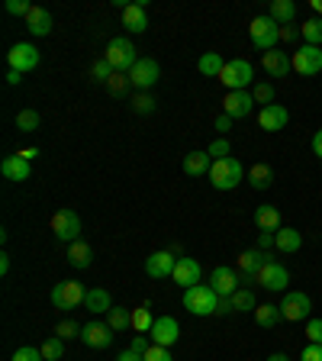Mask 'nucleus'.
I'll use <instances>...</instances> for the list:
<instances>
[{
  "instance_id": "nucleus-27",
  "label": "nucleus",
  "mask_w": 322,
  "mask_h": 361,
  "mask_svg": "<svg viewBox=\"0 0 322 361\" xmlns=\"http://www.w3.org/2000/svg\"><path fill=\"white\" fill-rule=\"evenodd\" d=\"M90 262H94V248H90V242H84V239H78V242H71L68 245V264L71 268H90Z\"/></svg>"
},
{
  "instance_id": "nucleus-4",
  "label": "nucleus",
  "mask_w": 322,
  "mask_h": 361,
  "mask_svg": "<svg viewBox=\"0 0 322 361\" xmlns=\"http://www.w3.org/2000/svg\"><path fill=\"white\" fill-rule=\"evenodd\" d=\"M248 36H252V45L258 52H271L280 42V26L271 16H255L252 26H248Z\"/></svg>"
},
{
  "instance_id": "nucleus-37",
  "label": "nucleus",
  "mask_w": 322,
  "mask_h": 361,
  "mask_svg": "<svg viewBox=\"0 0 322 361\" xmlns=\"http://www.w3.org/2000/svg\"><path fill=\"white\" fill-rule=\"evenodd\" d=\"M106 94L110 97H129V90H132V81H129V75H123V71H116V75L110 78V81L104 84Z\"/></svg>"
},
{
  "instance_id": "nucleus-3",
  "label": "nucleus",
  "mask_w": 322,
  "mask_h": 361,
  "mask_svg": "<svg viewBox=\"0 0 322 361\" xmlns=\"http://www.w3.org/2000/svg\"><path fill=\"white\" fill-rule=\"evenodd\" d=\"M104 59L113 65V71H123V75H129V71L135 68V61H139V55H135L132 39L116 36V39H110V45H106V55H104Z\"/></svg>"
},
{
  "instance_id": "nucleus-51",
  "label": "nucleus",
  "mask_w": 322,
  "mask_h": 361,
  "mask_svg": "<svg viewBox=\"0 0 322 361\" xmlns=\"http://www.w3.org/2000/svg\"><path fill=\"white\" fill-rule=\"evenodd\" d=\"M129 348H132V352H139V355H145L151 348V342L145 336H132V342H129Z\"/></svg>"
},
{
  "instance_id": "nucleus-16",
  "label": "nucleus",
  "mask_w": 322,
  "mask_h": 361,
  "mask_svg": "<svg viewBox=\"0 0 322 361\" xmlns=\"http://www.w3.org/2000/svg\"><path fill=\"white\" fill-rule=\"evenodd\" d=\"M123 26H126L129 32H145L149 30V4H145V0H132V4H126V10H123Z\"/></svg>"
},
{
  "instance_id": "nucleus-28",
  "label": "nucleus",
  "mask_w": 322,
  "mask_h": 361,
  "mask_svg": "<svg viewBox=\"0 0 322 361\" xmlns=\"http://www.w3.org/2000/svg\"><path fill=\"white\" fill-rule=\"evenodd\" d=\"M255 226L261 229V233H278V229H280V210L274 207V203L258 207V210H255Z\"/></svg>"
},
{
  "instance_id": "nucleus-10",
  "label": "nucleus",
  "mask_w": 322,
  "mask_h": 361,
  "mask_svg": "<svg viewBox=\"0 0 322 361\" xmlns=\"http://www.w3.org/2000/svg\"><path fill=\"white\" fill-rule=\"evenodd\" d=\"M290 61H293V71H297V75H303V78L319 75L322 71V49L319 45H303V49H297V52L290 55Z\"/></svg>"
},
{
  "instance_id": "nucleus-53",
  "label": "nucleus",
  "mask_w": 322,
  "mask_h": 361,
  "mask_svg": "<svg viewBox=\"0 0 322 361\" xmlns=\"http://www.w3.org/2000/svg\"><path fill=\"white\" fill-rule=\"evenodd\" d=\"M213 126H216L219 129V133H229V129H233V116H229V113H219V116H216V123H213Z\"/></svg>"
},
{
  "instance_id": "nucleus-13",
  "label": "nucleus",
  "mask_w": 322,
  "mask_h": 361,
  "mask_svg": "<svg viewBox=\"0 0 322 361\" xmlns=\"http://www.w3.org/2000/svg\"><path fill=\"white\" fill-rule=\"evenodd\" d=\"M7 61L13 71H32V68H39V49L32 42H16L13 49L7 52Z\"/></svg>"
},
{
  "instance_id": "nucleus-45",
  "label": "nucleus",
  "mask_w": 322,
  "mask_h": 361,
  "mask_svg": "<svg viewBox=\"0 0 322 361\" xmlns=\"http://www.w3.org/2000/svg\"><path fill=\"white\" fill-rule=\"evenodd\" d=\"M206 152L213 155V161H219V158H229V155H233V145H229V139H225V135H219V139Z\"/></svg>"
},
{
  "instance_id": "nucleus-35",
  "label": "nucleus",
  "mask_w": 322,
  "mask_h": 361,
  "mask_svg": "<svg viewBox=\"0 0 322 361\" xmlns=\"http://www.w3.org/2000/svg\"><path fill=\"white\" fill-rule=\"evenodd\" d=\"M106 323H110L113 332H123V329H132V310H123V307H113L106 313Z\"/></svg>"
},
{
  "instance_id": "nucleus-38",
  "label": "nucleus",
  "mask_w": 322,
  "mask_h": 361,
  "mask_svg": "<svg viewBox=\"0 0 322 361\" xmlns=\"http://www.w3.org/2000/svg\"><path fill=\"white\" fill-rule=\"evenodd\" d=\"M42 126V116H39V110H20L16 113V129H20V133H36V129Z\"/></svg>"
},
{
  "instance_id": "nucleus-58",
  "label": "nucleus",
  "mask_w": 322,
  "mask_h": 361,
  "mask_svg": "<svg viewBox=\"0 0 322 361\" xmlns=\"http://www.w3.org/2000/svg\"><path fill=\"white\" fill-rule=\"evenodd\" d=\"M116 361H142V355H139V352H132V348H126V352H123Z\"/></svg>"
},
{
  "instance_id": "nucleus-48",
  "label": "nucleus",
  "mask_w": 322,
  "mask_h": 361,
  "mask_svg": "<svg viewBox=\"0 0 322 361\" xmlns=\"http://www.w3.org/2000/svg\"><path fill=\"white\" fill-rule=\"evenodd\" d=\"M142 361H174L171 358V348H161V345H151L149 352L142 355Z\"/></svg>"
},
{
  "instance_id": "nucleus-47",
  "label": "nucleus",
  "mask_w": 322,
  "mask_h": 361,
  "mask_svg": "<svg viewBox=\"0 0 322 361\" xmlns=\"http://www.w3.org/2000/svg\"><path fill=\"white\" fill-rule=\"evenodd\" d=\"M30 10H32L30 0H7V13L10 16H23V20H26V16H30Z\"/></svg>"
},
{
  "instance_id": "nucleus-5",
  "label": "nucleus",
  "mask_w": 322,
  "mask_h": 361,
  "mask_svg": "<svg viewBox=\"0 0 322 361\" xmlns=\"http://www.w3.org/2000/svg\"><path fill=\"white\" fill-rule=\"evenodd\" d=\"M52 235L58 242H65V245H71V242L81 239V216H78L75 210H55L52 216Z\"/></svg>"
},
{
  "instance_id": "nucleus-36",
  "label": "nucleus",
  "mask_w": 322,
  "mask_h": 361,
  "mask_svg": "<svg viewBox=\"0 0 322 361\" xmlns=\"http://www.w3.org/2000/svg\"><path fill=\"white\" fill-rule=\"evenodd\" d=\"M155 326V316H151V303H142V307L132 310V329L135 332H151Z\"/></svg>"
},
{
  "instance_id": "nucleus-41",
  "label": "nucleus",
  "mask_w": 322,
  "mask_h": 361,
  "mask_svg": "<svg viewBox=\"0 0 322 361\" xmlns=\"http://www.w3.org/2000/svg\"><path fill=\"white\" fill-rule=\"evenodd\" d=\"M61 355H65V338H58V336L45 338V342H42V358L45 361H58Z\"/></svg>"
},
{
  "instance_id": "nucleus-8",
  "label": "nucleus",
  "mask_w": 322,
  "mask_h": 361,
  "mask_svg": "<svg viewBox=\"0 0 322 361\" xmlns=\"http://www.w3.org/2000/svg\"><path fill=\"white\" fill-rule=\"evenodd\" d=\"M255 284H261L264 290H271V293L287 290V284H290V271H287L284 264H278L274 258H271V262L255 274Z\"/></svg>"
},
{
  "instance_id": "nucleus-26",
  "label": "nucleus",
  "mask_w": 322,
  "mask_h": 361,
  "mask_svg": "<svg viewBox=\"0 0 322 361\" xmlns=\"http://www.w3.org/2000/svg\"><path fill=\"white\" fill-rule=\"evenodd\" d=\"M274 245H278V252H287V255H297L303 248V235L297 233V229H290V226H280L278 233H274Z\"/></svg>"
},
{
  "instance_id": "nucleus-6",
  "label": "nucleus",
  "mask_w": 322,
  "mask_h": 361,
  "mask_svg": "<svg viewBox=\"0 0 322 361\" xmlns=\"http://www.w3.org/2000/svg\"><path fill=\"white\" fill-rule=\"evenodd\" d=\"M252 78H255V71H252V65L245 59L225 61V68L219 71V81L225 84V90H245L252 84Z\"/></svg>"
},
{
  "instance_id": "nucleus-29",
  "label": "nucleus",
  "mask_w": 322,
  "mask_h": 361,
  "mask_svg": "<svg viewBox=\"0 0 322 361\" xmlns=\"http://www.w3.org/2000/svg\"><path fill=\"white\" fill-rule=\"evenodd\" d=\"M84 307H87L94 316H104V313L113 310V300H110V293H106L104 287H90L87 297H84Z\"/></svg>"
},
{
  "instance_id": "nucleus-17",
  "label": "nucleus",
  "mask_w": 322,
  "mask_h": 361,
  "mask_svg": "<svg viewBox=\"0 0 322 361\" xmlns=\"http://www.w3.org/2000/svg\"><path fill=\"white\" fill-rule=\"evenodd\" d=\"M252 104H255L252 90H229L225 100H223V113H229L233 120H242V116L252 113Z\"/></svg>"
},
{
  "instance_id": "nucleus-32",
  "label": "nucleus",
  "mask_w": 322,
  "mask_h": 361,
  "mask_svg": "<svg viewBox=\"0 0 322 361\" xmlns=\"http://www.w3.org/2000/svg\"><path fill=\"white\" fill-rule=\"evenodd\" d=\"M284 319V313H280V307H274V303H258L255 310V323L261 326V329H274V326Z\"/></svg>"
},
{
  "instance_id": "nucleus-42",
  "label": "nucleus",
  "mask_w": 322,
  "mask_h": 361,
  "mask_svg": "<svg viewBox=\"0 0 322 361\" xmlns=\"http://www.w3.org/2000/svg\"><path fill=\"white\" fill-rule=\"evenodd\" d=\"M155 97H151L149 90H139V94H135L132 97V110L135 113H142V116H149V113H155Z\"/></svg>"
},
{
  "instance_id": "nucleus-44",
  "label": "nucleus",
  "mask_w": 322,
  "mask_h": 361,
  "mask_svg": "<svg viewBox=\"0 0 322 361\" xmlns=\"http://www.w3.org/2000/svg\"><path fill=\"white\" fill-rule=\"evenodd\" d=\"M81 332H84V326H78L75 319H61V323L55 326V336L65 338V342L68 338H81Z\"/></svg>"
},
{
  "instance_id": "nucleus-9",
  "label": "nucleus",
  "mask_w": 322,
  "mask_h": 361,
  "mask_svg": "<svg viewBox=\"0 0 322 361\" xmlns=\"http://www.w3.org/2000/svg\"><path fill=\"white\" fill-rule=\"evenodd\" d=\"M280 313H284V319H290V323H300V319H306V316L313 313V300H309L303 290H287L284 300H280Z\"/></svg>"
},
{
  "instance_id": "nucleus-25",
  "label": "nucleus",
  "mask_w": 322,
  "mask_h": 361,
  "mask_svg": "<svg viewBox=\"0 0 322 361\" xmlns=\"http://www.w3.org/2000/svg\"><path fill=\"white\" fill-rule=\"evenodd\" d=\"M26 30H30L32 36H49V32H52V13L45 7H32L30 16H26Z\"/></svg>"
},
{
  "instance_id": "nucleus-11",
  "label": "nucleus",
  "mask_w": 322,
  "mask_h": 361,
  "mask_svg": "<svg viewBox=\"0 0 322 361\" xmlns=\"http://www.w3.org/2000/svg\"><path fill=\"white\" fill-rule=\"evenodd\" d=\"M158 78H161V68H158L155 59H139L135 68L129 71V81H132V87H139V90H151L158 84Z\"/></svg>"
},
{
  "instance_id": "nucleus-33",
  "label": "nucleus",
  "mask_w": 322,
  "mask_h": 361,
  "mask_svg": "<svg viewBox=\"0 0 322 361\" xmlns=\"http://www.w3.org/2000/svg\"><path fill=\"white\" fill-rule=\"evenodd\" d=\"M248 180H252V188L255 190H268L271 184H274V168L264 165V161H258V165H252V171H248Z\"/></svg>"
},
{
  "instance_id": "nucleus-40",
  "label": "nucleus",
  "mask_w": 322,
  "mask_h": 361,
  "mask_svg": "<svg viewBox=\"0 0 322 361\" xmlns=\"http://www.w3.org/2000/svg\"><path fill=\"white\" fill-rule=\"evenodd\" d=\"M113 75H116V71H113V65L106 59H97L94 65H90V81L94 84H106Z\"/></svg>"
},
{
  "instance_id": "nucleus-59",
  "label": "nucleus",
  "mask_w": 322,
  "mask_h": 361,
  "mask_svg": "<svg viewBox=\"0 0 322 361\" xmlns=\"http://www.w3.org/2000/svg\"><path fill=\"white\" fill-rule=\"evenodd\" d=\"M0 274H4V278H7V274H10V255H7V252L0 255Z\"/></svg>"
},
{
  "instance_id": "nucleus-15",
  "label": "nucleus",
  "mask_w": 322,
  "mask_h": 361,
  "mask_svg": "<svg viewBox=\"0 0 322 361\" xmlns=\"http://www.w3.org/2000/svg\"><path fill=\"white\" fill-rule=\"evenodd\" d=\"M174 264H178V262H174L171 248H165V252H151V255L145 258V274H149V278H155V281L171 278Z\"/></svg>"
},
{
  "instance_id": "nucleus-39",
  "label": "nucleus",
  "mask_w": 322,
  "mask_h": 361,
  "mask_svg": "<svg viewBox=\"0 0 322 361\" xmlns=\"http://www.w3.org/2000/svg\"><path fill=\"white\" fill-rule=\"evenodd\" d=\"M300 36L306 45H322V20H306L300 26Z\"/></svg>"
},
{
  "instance_id": "nucleus-31",
  "label": "nucleus",
  "mask_w": 322,
  "mask_h": 361,
  "mask_svg": "<svg viewBox=\"0 0 322 361\" xmlns=\"http://www.w3.org/2000/svg\"><path fill=\"white\" fill-rule=\"evenodd\" d=\"M229 300H233V313H255L258 310V300H255V290H252V287H239Z\"/></svg>"
},
{
  "instance_id": "nucleus-23",
  "label": "nucleus",
  "mask_w": 322,
  "mask_h": 361,
  "mask_svg": "<svg viewBox=\"0 0 322 361\" xmlns=\"http://www.w3.org/2000/svg\"><path fill=\"white\" fill-rule=\"evenodd\" d=\"M210 168H213L210 152H187V155H184V174H190V178L210 174Z\"/></svg>"
},
{
  "instance_id": "nucleus-61",
  "label": "nucleus",
  "mask_w": 322,
  "mask_h": 361,
  "mask_svg": "<svg viewBox=\"0 0 322 361\" xmlns=\"http://www.w3.org/2000/svg\"><path fill=\"white\" fill-rule=\"evenodd\" d=\"M268 361H290V358H287V355L284 352H274V355H271V358Z\"/></svg>"
},
{
  "instance_id": "nucleus-1",
  "label": "nucleus",
  "mask_w": 322,
  "mask_h": 361,
  "mask_svg": "<svg viewBox=\"0 0 322 361\" xmlns=\"http://www.w3.org/2000/svg\"><path fill=\"white\" fill-rule=\"evenodd\" d=\"M245 180V168H242L239 158H219V161H213L210 168V184L216 190H235Z\"/></svg>"
},
{
  "instance_id": "nucleus-24",
  "label": "nucleus",
  "mask_w": 322,
  "mask_h": 361,
  "mask_svg": "<svg viewBox=\"0 0 322 361\" xmlns=\"http://www.w3.org/2000/svg\"><path fill=\"white\" fill-rule=\"evenodd\" d=\"M261 65H264V71H268L271 78H284L287 71L293 68V61H290V55L287 52H274V49H271V52H264Z\"/></svg>"
},
{
  "instance_id": "nucleus-56",
  "label": "nucleus",
  "mask_w": 322,
  "mask_h": 361,
  "mask_svg": "<svg viewBox=\"0 0 322 361\" xmlns=\"http://www.w3.org/2000/svg\"><path fill=\"white\" fill-rule=\"evenodd\" d=\"M313 152L319 155V161H322V129H316L313 133Z\"/></svg>"
},
{
  "instance_id": "nucleus-62",
  "label": "nucleus",
  "mask_w": 322,
  "mask_h": 361,
  "mask_svg": "<svg viewBox=\"0 0 322 361\" xmlns=\"http://www.w3.org/2000/svg\"><path fill=\"white\" fill-rule=\"evenodd\" d=\"M313 7H316V10H319V13H322V0H313Z\"/></svg>"
},
{
  "instance_id": "nucleus-50",
  "label": "nucleus",
  "mask_w": 322,
  "mask_h": 361,
  "mask_svg": "<svg viewBox=\"0 0 322 361\" xmlns=\"http://www.w3.org/2000/svg\"><path fill=\"white\" fill-rule=\"evenodd\" d=\"M300 361H322V345H313V342H309V345L303 348Z\"/></svg>"
},
{
  "instance_id": "nucleus-30",
  "label": "nucleus",
  "mask_w": 322,
  "mask_h": 361,
  "mask_svg": "<svg viewBox=\"0 0 322 361\" xmlns=\"http://www.w3.org/2000/svg\"><path fill=\"white\" fill-rule=\"evenodd\" d=\"M268 16L278 23V26H293V20H297V4H293V0H274Z\"/></svg>"
},
{
  "instance_id": "nucleus-12",
  "label": "nucleus",
  "mask_w": 322,
  "mask_h": 361,
  "mask_svg": "<svg viewBox=\"0 0 322 361\" xmlns=\"http://www.w3.org/2000/svg\"><path fill=\"white\" fill-rule=\"evenodd\" d=\"M149 338H151V345L171 348L174 342L180 338V326H178V319H174V316H158L155 326H151V332H149Z\"/></svg>"
},
{
  "instance_id": "nucleus-52",
  "label": "nucleus",
  "mask_w": 322,
  "mask_h": 361,
  "mask_svg": "<svg viewBox=\"0 0 322 361\" xmlns=\"http://www.w3.org/2000/svg\"><path fill=\"white\" fill-rule=\"evenodd\" d=\"M300 39V26H280V42H297Z\"/></svg>"
},
{
  "instance_id": "nucleus-60",
  "label": "nucleus",
  "mask_w": 322,
  "mask_h": 361,
  "mask_svg": "<svg viewBox=\"0 0 322 361\" xmlns=\"http://www.w3.org/2000/svg\"><path fill=\"white\" fill-rule=\"evenodd\" d=\"M23 81V71H13V68H10L7 71V84H20Z\"/></svg>"
},
{
  "instance_id": "nucleus-21",
  "label": "nucleus",
  "mask_w": 322,
  "mask_h": 361,
  "mask_svg": "<svg viewBox=\"0 0 322 361\" xmlns=\"http://www.w3.org/2000/svg\"><path fill=\"white\" fill-rule=\"evenodd\" d=\"M0 174H4L7 180H30L32 165L26 161V158H20V155H7L4 161H0Z\"/></svg>"
},
{
  "instance_id": "nucleus-20",
  "label": "nucleus",
  "mask_w": 322,
  "mask_h": 361,
  "mask_svg": "<svg viewBox=\"0 0 322 361\" xmlns=\"http://www.w3.org/2000/svg\"><path fill=\"white\" fill-rule=\"evenodd\" d=\"M200 264L194 262V258H178V264H174V284L178 287H184V290H190V287H197L200 284Z\"/></svg>"
},
{
  "instance_id": "nucleus-57",
  "label": "nucleus",
  "mask_w": 322,
  "mask_h": 361,
  "mask_svg": "<svg viewBox=\"0 0 322 361\" xmlns=\"http://www.w3.org/2000/svg\"><path fill=\"white\" fill-rule=\"evenodd\" d=\"M16 155H20V158H26V161H32V158H39V149H36V145H30V149H20V152H16Z\"/></svg>"
},
{
  "instance_id": "nucleus-49",
  "label": "nucleus",
  "mask_w": 322,
  "mask_h": 361,
  "mask_svg": "<svg viewBox=\"0 0 322 361\" xmlns=\"http://www.w3.org/2000/svg\"><path fill=\"white\" fill-rule=\"evenodd\" d=\"M306 338L313 345H322V319H309L306 323Z\"/></svg>"
},
{
  "instance_id": "nucleus-2",
  "label": "nucleus",
  "mask_w": 322,
  "mask_h": 361,
  "mask_svg": "<svg viewBox=\"0 0 322 361\" xmlns=\"http://www.w3.org/2000/svg\"><path fill=\"white\" fill-rule=\"evenodd\" d=\"M219 293L210 284H197L190 290H184V310L194 316H216Z\"/></svg>"
},
{
  "instance_id": "nucleus-55",
  "label": "nucleus",
  "mask_w": 322,
  "mask_h": 361,
  "mask_svg": "<svg viewBox=\"0 0 322 361\" xmlns=\"http://www.w3.org/2000/svg\"><path fill=\"white\" fill-rule=\"evenodd\" d=\"M225 313H233V300H229V297H219V303H216V316H225Z\"/></svg>"
},
{
  "instance_id": "nucleus-54",
  "label": "nucleus",
  "mask_w": 322,
  "mask_h": 361,
  "mask_svg": "<svg viewBox=\"0 0 322 361\" xmlns=\"http://www.w3.org/2000/svg\"><path fill=\"white\" fill-rule=\"evenodd\" d=\"M274 242H278V239H274V233H258V248H261V252H264V248H271Z\"/></svg>"
},
{
  "instance_id": "nucleus-22",
  "label": "nucleus",
  "mask_w": 322,
  "mask_h": 361,
  "mask_svg": "<svg viewBox=\"0 0 322 361\" xmlns=\"http://www.w3.org/2000/svg\"><path fill=\"white\" fill-rule=\"evenodd\" d=\"M268 262H271V255H264L261 248H245V252L235 258L239 271H245V274H252V278H255V274H258V271H261Z\"/></svg>"
},
{
  "instance_id": "nucleus-43",
  "label": "nucleus",
  "mask_w": 322,
  "mask_h": 361,
  "mask_svg": "<svg viewBox=\"0 0 322 361\" xmlns=\"http://www.w3.org/2000/svg\"><path fill=\"white\" fill-rule=\"evenodd\" d=\"M252 97H255V104L271 106L274 104V87H271L268 81H258V84H252Z\"/></svg>"
},
{
  "instance_id": "nucleus-14",
  "label": "nucleus",
  "mask_w": 322,
  "mask_h": 361,
  "mask_svg": "<svg viewBox=\"0 0 322 361\" xmlns=\"http://www.w3.org/2000/svg\"><path fill=\"white\" fill-rule=\"evenodd\" d=\"M210 287L219 293V297H233L235 290H239V271L235 268H225V264H219V268H213L210 274Z\"/></svg>"
},
{
  "instance_id": "nucleus-7",
  "label": "nucleus",
  "mask_w": 322,
  "mask_h": 361,
  "mask_svg": "<svg viewBox=\"0 0 322 361\" xmlns=\"http://www.w3.org/2000/svg\"><path fill=\"white\" fill-rule=\"evenodd\" d=\"M87 290H84L81 281H61L52 287V307L55 310H75L78 303H84Z\"/></svg>"
},
{
  "instance_id": "nucleus-18",
  "label": "nucleus",
  "mask_w": 322,
  "mask_h": 361,
  "mask_svg": "<svg viewBox=\"0 0 322 361\" xmlns=\"http://www.w3.org/2000/svg\"><path fill=\"white\" fill-rule=\"evenodd\" d=\"M287 123H290V113H287V106H280V104L261 106V113H258V126H261L264 133H280Z\"/></svg>"
},
{
  "instance_id": "nucleus-34",
  "label": "nucleus",
  "mask_w": 322,
  "mask_h": 361,
  "mask_svg": "<svg viewBox=\"0 0 322 361\" xmlns=\"http://www.w3.org/2000/svg\"><path fill=\"white\" fill-rule=\"evenodd\" d=\"M223 68H225V61H223V55L219 52H203L200 55V75L203 78H219Z\"/></svg>"
},
{
  "instance_id": "nucleus-19",
  "label": "nucleus",
  "mask_w": 322,
  "mask_h": 361,
  "mask_svg": "<svg viewBox=\"0 0 322 361\" xmlns=\"http://www.w3.org/2000/svg\"><path fill=\"white\" fill-rule=\"evenodd\" d=\"M81 342L87 348H110V342H113L110 323H100V319L87 323V326H84V332H81Z\"/></svg>"
},
{
  "instance_id": "nucleus-46",
  "label": "nucleus",
  "mask_w": 322,
  "mask_h": 361,
  "mask_svg": "<svg viewBox=\"0 0 322 361\" xmlns=\"http://www.w3.org/2000/svg\"><path fill=\"white\" fill-rule=\"evenodd\" d=\"M13 361H45L42 358V348H32V345H23L13 352Z\"/></svg>"
}]
</instances>
